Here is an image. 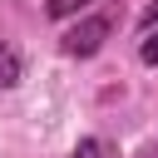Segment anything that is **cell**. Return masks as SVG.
I'll return each instance as SVG.
<instances>
[{"label":"cell","mask_w":158,"mask_h":158,"mask_svg":"<svg viewBox=\"0 0 158 158\" xmlns=\"http://www.w3.org/2000/svg\"><path fill=\"white\" fill-rule=\"evenodd\" d=\"M15 79H20V59H15V49L0 44V89H10Z\"/></svg>","instance_id":"cell-2"},{"label":"cell","mask_w":158,"mask_h":158,"mask_svg":"<svg viewBox=\"0 0 158 158\" xmlns=\"http://www.w3.org/2000/svg\"><path fill=\"white\" fill-rule=\"evenodd\" d=\"M143 64H158V30H148L143 40Z\"/></svg>","instance_id":"cell-5"},{"label":"cell","mask_w":158,"mask_h":158,"mask_svg":"<svg viewBox=\"0 0 158 158\" xmlns=\"http://www.w3.org/2000/svg\"><path fill=\"white\" fill-rule=\"evenodd\" d=\"M84 5H89V0H49V15H54V20H69V15L84 10Z\"/></svg>","instance_id":"cell-3"},{"label":"cell","mask_w":158,"mask_h":158,"mask_svg":"<svg viewBox=\"0 0 158 158\" xmlns=\"http://www.w3.org/2000/svg\"><path fill=\"white\" fill-rule=\"evenodd\" d=\"M153 25H158V5H153V10L143 15V30H153Z\"/></svg>","instance_id":"cell-6"},{"label":"cell","mask_w":158,"mask_h":158,"mask_svg":"<svg viewBox=\"0 0 158 158\" xmlns=\"http://www.w3.org/2000/svg\"><path fill=\"white\" fill-rule=\"evenodd\" d=\"M109 15H94V20H84V25H74L64 40H59V49L64 54H74V59H89V54H99L104 49V40H109Z\"/></svg>","instance_id":"cell-1"},{"label":"cell","mask_w":158,"mask_h":158,"mask_svg":"<svg viewBox=\"0 0 158 158\" xmlns=\"http://www.w3.org/2000/svg\"><path fill=\"white\" fill-rule=\"evenodd\" d=\"M69 158H104V148H99V138H84V143H79Z\"/></svg>","instance_id":"cell-4"}]
</instances>
